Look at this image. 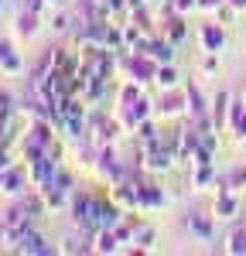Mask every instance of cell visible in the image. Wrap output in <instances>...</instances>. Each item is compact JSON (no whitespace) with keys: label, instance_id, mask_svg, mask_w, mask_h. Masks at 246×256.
I'll use <instances>...</instances> for the list:
<instances>
[{"label":"cell","instance_id":"cell-1","mask_svg":"<svg viewBox=\"0 0 246 256\" xmlns=\"http://www.w3.org/2000/svg\"><path fill=\"white\" fill-rule=\"evenodd\" d=\"M174 160H178V134H174V140H168V144L164 140H150V144L140 147V168L150 171V174L171 171Z\"/></svg>","mask_w":246,"mask_h":256},{"label":"cell","instance_id":"cell-2","mask_svg":"<svg viewBox=\"0 0 246 256\" xmlns=\"http://www.w3.org/2000/svg\"><path fill=\"white\" fill-rule=\"evenodd\" d=\"M41 195L48 202V212H65L68 202H72V195H76V181H72V174H68L65 168H58V171L52 174V181L41 188Z\"/></svg>","mask_w":246,"mask_h":256},{"label":"cell","instance_id":"cell-3","mask_svg":"<svg viewBox=\"0 0 246 256\" xmlns=\"http://www.w3.org/2000/svg\"><path fill=\"white\" fill-rule=\"evenodd\" d=\"M96 202H100V195H92V192H76L68 202V216L76 222V229L89 232V236H96Z\"/></svg>","mask_w":246,"mask_h":256},{"label":"cell","instance_id":"cell-4","mask_svg":"<svg viewBox=\"0 0 246 256\" xmlns=\"http://www.w3.org/2000/svg\"><path fill=\"white\" fill-rule=\"evenodd\" d=\"M120 134H123V123L116 116H102V113H92V116H89V144H92L96 150L116 144Z\"/></svg>","mask_w":246,"mask_h":256},{"label":"cell","instance_id":"cell-5","mask_svg":"<svg viewBox=\"0 0 246 256\" xmlns=\"http://www.w3.org/2000/svg\"><path fill=\"white\" fill-rule=\"evenodd\" d=\"M113 116L123 123V130H126V134H134L144 120L154 116V102H150L147 96L134 99V102H116V113H113Z\"/></svg>","mask_w":246,"mask_h":256},{"label":"cell","instance_id":"cell-6","mask_svg":"<svg viewBox=\"0 0 246 256\" xmlns=\"http://www.w3.org/2000/svg\"><path fill=\"white\" fill-rule=\"evenodd\" d=\"M92 168H96V174L113 188V184H120L123 178H126V171H123L120 158H116V144H110V147H100L96 150V158H92Z\"/></svg>","mask_w":246,"mask_h":256},{"label":"cell","instance_id":"cell-7","mask_svg":"<svg viewBox=\"0 0 246 256\" xmlns=\"http://www.w3.org/2000/svg\"><path fill=\"white\" fill-rule=\"evenodd\" d=\"M14 253H20V256H52V253H58V246H55V242H48L34 226H24V229H20V236H18Z\"/></svg>","mask_w":246,"mask_h":256},{"label":"cell","instance_id":"cell-8","mask_svg":"<svg viewBox=\"0 0 246 256\" xmlns=\"http://www.w3.org/2000/svg\"><path fill=\"white\" fill-rule=\"evenodd\" d=\"M182 113H188V96H184V86H178V89H164L161 99L154 102V116L174 120V116H182Z\"/></svg>","mask_w":246,"mask_h":256},{"label":"cell","instance_id":"cell-9","mask_svg":"<svg viewBox=\"0 0 246 256\" xmlns=\"http://www.w3.org/2000/svg\"><path fill=\"white\" fill-rule=\"evenodd\" d=\"M31 188V171L28 168H18V164H10L7 171H4V184H0V195L7 198H20L24 192Z\"/></svg>","mask_w":246,"mask_h":256},{"label":"cell","instance_id":"cell-10","mask_svg":"<svg viewBox=\"0 0 246 256\" xmlns=\"http://www.w3.org/2000/svg\"><path fill=\"white\" fill-rule=\"evenodd\" d=\"M164 202H168L164 188H161V184H158L150 174H147V178H144V188H140V205H137V212H140V216H147V212H158V208H164Z\"/></svg>","mask_w":246,"mask_h":256},{"label":"cell","instance_id":"cell-11","mask_svg":"<svg viewBox=\"0 0 246 256\" xmlns=\"http://www.w3.org/2000/svg\"><path fill=\"white\" fill-rule=\"evenodd\" d=\"M212 216L216 222H232L240 216V192H219L212 202Z\"/></svg>","mask_w":246,"mask_h":256},{"label":"cell","instance_id":"cell-12","mask_svg":"<svg viewBox=\"0 0 246 256\" xmlns=\"http://www.w3.org/2000/svg\"><path fill=\"white\" fill-rule=\"evenodd\" d=\"M184 96H188V120H192V123L212 116V106H208V99L202 96V89H198L195 82H184Z\"/></svg>","mask_w":246,"mask_h":256},{"label":"cell","instance_id":"cell-13","mask_svg":"<svg viewBox=\"0 0 246 256\" xmlns=\"http://www.w3.org/2000/svg\"><path fill=\"white\" fill-rule=\"evenodd\" d=\"M198 44H202V52H222L226 48V24H219V20L202 24L198 28Z\"/></svg>","mask_w":246,"mask_h":256},{"label":"cell","instance_id":"cell-14","mask_svg":"<svg viewBox=\"0 0 246 256\" xmlns=\"http://www.w3.org/2000/svg\"><path fill=\"white\" fill-rule=\"evenodd\" d=\"M38 28H41V14L28 10V7H20L18 14H14V34H18L20 41H31L38 34Z\"/></svg>","mask_w":246,"mask_h":256},{"label":"cell","instance_id":"cell-15","mask_svg":"<svg viewBox=\"0 0 246 256\" xmlns=\"http://www.w3.org/2000/svg\"><path fill=\"white\" fill-rule=\"evenodd\" d=\"M174 48H178V44H171L164 34H161V38H154V34H150L147 48H144V55H147L150 62H158V65H168V62H174Z\"/></svg>","mask_w":246,"mask_h":256},{"label":"cell","instance_id":"cell-16","mask_svg":"<svg viewBox=\"0 0 246 256\" xmlns=\"http://www.w3.org/2000/svg\"><path fill=\"white\" fill-rule=\"evenodd\" d=\"M0 72H4V76H20V72H24L20 52H14V44L4 41V38H0Z\"/></svg>","mask_w":246,"mask_h":256},{"label":"cell","instance_id":"cell-17","mask_svg":"<svg viewBox=\"0 0 246 256\" xmlns=\"http://www.w3.org/2000/svg\"><path fill=\"white\" fill-rule=\"evenodd\" d=\"M161 34L171 44H182L184 38H188V20H184V14H168V18L161 20Z\"/></svg>","mask_w":246,"mask_h":256},{"label":"cell","instance_id":"cell-18","mask_svg":"<svg viewBox=\"0 0 246 256\" xmlns=\"http://www.w3.org/2000/svg\"><path fill=\"white\" fill-rule=\"evenodd\" d=\"M188 232H192L195 239H202V242H208V239H212V232H216V216L192 212V216H188Z\"/></svg>","mask_w":246,"mask_h":256},{"label":"cell","instance_id":"cell-19","mask_svg":"<svg viewBox=\"0 0 246 256\" xmlns=\"http://www.w3.org/2000/svg\"><path fill=\"white\" fill-rule=\"evenodd\" d=\"M188 171H192V174H188L192 192H205V188L216 184V164H198V168H188Z\"/></svg>","mask_w":246,"mask_h":256},{"label":"cell","instance_id":"cell-20","mask_svg":"<svg viewBox=\"0 0 246 256\" xmlns=\"http://www.w3.org/2000/svg\"><path fill=\"white\" fill-rule=\"evenodd\" d=\"M226 130H232V137L240 140V144H246V102L240 99V102H232V110H229V126Z\"/></svg>","mask_w":246,"mask_h":256},{"label":"cell","instance_id":"cell-21","mask_svg":"<svg viewBox=\"0 0 246 256\" xmlns=\"http://www.w3.org/2000/svg\"><path fill=\"white\" fill-rule=\"evenodd\" d=\"M222 250L229 256H246V226H232L222 239Z\"/></svg>","mask_w":246,"mask_h":256},{"label":"cell","instance_id":"cell-22","mask_svg":"<svg viewBox=\"0 0 246 256\" xmlns=\"http://www.w3.org/2000/svg\"><path fill=\"white\" fill-rule=\"evenodd\" d=\"M154 242H158V232H154L150 226H144V222H140V229L134 232V239H130V246H126V250H134V253H150V250H154Z\"/></svg>","mask_w":246,"mask_h":256},{"label":"cell","instance_id":"cell-23","mask_svg":"<svg viewBox=\"0 0 246 256\" xmlns=\"http://www.w3.org/2000/svg\"><path fill=\"white\" fill-rule=\"evenodd\" d=\"M123 242L116 239L113 229H100L96 236H92V253H120Z\"/></svg>","mask_w":246,"mask_h":256},{"label":"cell","instance_id":"cell-24","mask_svg":"<svg viewBox=\"0 0 246 256\" xmlns=\"http://www.w3.org/2000/svg\"><path fill=\"white\" fill-rule=\"evenodd\" d=\"M154 86L158 89H178L182 86V76H178V68H174V62H168V65H158V76H154Z\"/></svg>","mask_w":246,"mask_h":256},{"label":"cell","instance_id":"cell-25","mask_svg":"<svg viewBox=\"0 0 246 256\" xmlns=\"http://www.w3.org/2000/svg\"><path fill=\"white\" fill-rule=\"evenodd\" d=\"M229 110H232V96H229V92H219L216 102H212V120H216V126H219V130L229 126Z\"/></svg>","mask_w":246,"mask_h":256},{"label":"cell","instance_id":"cell-26","mask_svg":"<svg viewBox=\"0 0 246 256\" xmlns=\"http://www.w3.org/2000/svg\"><path fill=\"white\" fill-rule=\"evenodd\" d=\"M134 137L140 140V144H150V140H161V137H158V130H154V116H150V120H144L140 126L134 130Z\"/></svg>","mask_w":246,"mask_h":256},{"label":"cell","instance_id":"cell-27","mask_svg":"<svg viewBox=\"0 0 246 256\" xmlns=\"http://www.w3.org/2000/svg\"><path fill=\"white\" fill-rule=\"evenodd\" d=\"M198 68H202V76H216V72H219V52H205L202 62H198Z\"/></svg>","mask_w":246,"mask_h":256},{"label":"cell","instance_id":"cell-28","mask_svg":"<svg viewBox=\"0 0 246 256\" xmlns=\"http://www.w3.org/2000/svg\"><path fill=\"white\" fill-rule=\"evenodd\" d=\"M68 28H72V18H68L65 10H55V14H52V31H58V34H65Z\"/></svg>","mask_w":246,"mask_h":256},{"label":"cell","instance_id":"cell-29","mask_svg":"<svg viewBox=\"0 0 246 256\" xmlns=\"http://www.w3.org/2000/svg\"><path fill=\"white\" fill-rule=\"evenodd\" d=\"M171 10H174V14H184V18H188L192 10H198V0H171Z\"/></svg>","mask_w":246,"mask_h":256},{"label":"cell","instance_id":"cell-30","mask_svg":"<svg viewBox=\"0 0 246 256\" xmlns=\"http://www.w3.org/2000/svg\"><path fill=\"white\" fill-rule=\"evenodd\" d=\"M229 178V184H232V192H243L246 188V168H236L232 174H226Z\"/></svg>","mask_w":246,"mask_h":256},{"label":"cell","instance_id":"cell-31","mask_svg":"<svg viewBox=\"0 0 246 256\" xmlns=\"http://www.w3.org/2000/svg\"><path fill=\"white\" fill-rule=\"evenodd\" d=\"M232 18H236V7H229V4H222V7L216 10V20H219V24H232Z\"/></svg>","mask_w":246,"mask_h":256},{"label":"cell","instance_id":"cell-32","mask_svg":"<svg viewBox=\"0 0 246 256\" xmlns=\"http://www.w3.org/2000/svg\"><path fill=\"white\" fill-rule=\"evenodd\" d=\"M222 4H226V0H198V10H202V14H216Z\"/></svg>","mask_w":246,"mask_h":256},{"label":"cell","instance_id":"cell-33","mask_svg":"<svg viewBox=\"0 0 246 256\" xmlns=\"http://www.w3.org/2000/svg\"><path fill=\"white\" fill-rule=\"evenodd\" d=\"M24 7H28V10H34V14H41V18H44V10H52L44 0H24Z\"/></svg>","mask_w":246,"mask_h":256},{"label":"cell","instance_id":"cell-34","mask_svg":"<svg viewBox=\"0 0 246 256\" xmlns=\"http://www.w3.org/2000/svg\"><path fill=\"white\" fill-rule=\"evenodd\" d=\"M229 7H236V10H246V0H226Z\"/></svg>","mask_w":246,"mask_h":256},{"label":"cell","instance_id":"cell-35","mask_svg":"<svg viewBox=\"0 0 246 256\" xmlns=\"http://www.w3.org/2000/svg\"><path fill=\"white\" fill-rule=\"evenodd\" d=\"M44 4H48V7H62V0H44Z\"/></svg>","mask_w":246,"mask_h":256},{"label":"cell","instance_id":"cell-36","mask_svg":"<svg viewBox=\"0 0 246 256\" xmlns=\"http://www.w3.org/2000/svg\"><path fill=\"white\" fill-rule=\"evenodd\" d=\"M154 4H161V0H147V7H154Z\"/></svg>","mask_w":246,"mask_h":256},{"label":"cell","instance_id":"cell-37","mask_svg":"<svg viewBox=\"0 0 246 256\" xmlns=\"http://www.w3.org/2000/svg\"><path fill=\"white\" fill-rule=\"evenodd\" d=\"M4 7H7V0H0V10H4Z\"/></svg>","mask_w":246,"mask_h":256},{"label":"cell","instance_id":"cell-38","mask_svg":"<svg viewBox=\"0 0 246 256\" xmlns=\"http://www.w3.org/2000/svg\"><path fill=\"white\" fill-rule=\"evenodd\" d=\"M243 102H246V86H243Z\"/></svg>","mask_w":246,"mask_h":256}]
</instances>
